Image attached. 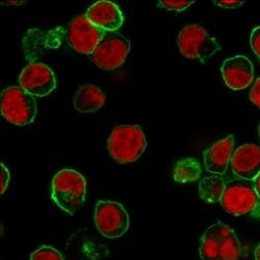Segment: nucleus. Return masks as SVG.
<instances>
[{
  "instance_id": "1",
  "label": "nucleus",
  "mask_w": 260,
  "mask_h": 260,
  "mask_svg": "<svg viewBox=\"0 0 260 260\" xmlns=\"http://www.w3.org/2000/svg\"><path fill=\"white\" fill-rule=\"evenodd\" d=\"M199 254L202 260H237L242 255V246L234 230L218 222L204 232Z\"/></svg>"
},
{
  "instance_id": "2",
  "label": "nucleus",
  "mask_w": 260,
  "mask_h": 260,
  "mask_svg": "<svg viewBox=\"0 0 260 260\" xmlns=\"http://www.w3.org/2000/svg\"><path fill=\"white\" fill-rule=\"evenodd\" d=\"M86 181L79 172L64 169L54 175L51 198L63 211L74 214L85 201Z\"/></svg>"
},
{
  "instance_id": "3",
  "label": "nucleus",
  "mask_w": 260,
  "mask_h": 260,
  "mask_svg": "<svg viewBox=\"0 0 260 260\" xmlns=\"http://www.w3.org/2000/svg\"><path fill=\"white\" fill-rule=\"evenodd\" d=\"M147 148V140L139 125H120L114 128L107 142L111 156L119 164L138 160Z\"/></svg>"
},
{
  "instance_id": "4",
  "label": "nucleus",
  "mask_w": 260,
  "mask_h": 260,
  "mask_svg": "<svg viewBox=\"0 0 260 260\" xmlns=\"http://www.w3.org/2000/svg\"><path fill=\"white\" fill-rule=\"evenodd\" d=\"M220 203L225 211L232 215L260 218V198L254 185L247 180L235 178L226 182Z\"/></svg>"
},
{
  "instance_id": "5",
  "label": "nucleus",
  "mask_w": 260,
  "mask_h": 260,
  "mask_svg": "<svg viewBox=\"0 0 260 260\" xmlns=\"http://www.w3.org/2000/svg\"><path fill=\"white\" fill-rule=\"evenodd\" d=\"M0 111L12 124L25 126L32 123L37 117V101L21 86H10L2 93Z\"/></svg>"
},
{
  "instance_id": "6",
  "label": "nucleus",
  "mask_w": 260,
  "mask_h": 260,
  "mask_svg": "<svg viewBox=\"0 0 260 260\" xmlns=\"http://www.w3.org/2000/svg\"><path fill=\"white\" fill-rule=\"evenodd\" d=\"M177 44L182 55L191 59L198 58L203 63L221 50L219 42L198 24L185 26L178 35Z\"/></svg>"
},
{
  "instance_id": "7",
  "label": "nucleus",
  "mask_w": 260,
  "mask_h": 260,
  "mask_svg": "<svg viewBox=\"0 0 260 260\" xmlns=\"http://www.w3.org/2000/svg\"><path fill=\"white\" fill-rule=\"evenodd\" d=\"M130 51V42L117 31H105L96 49L90 54L91 60L103 70H115L124 63Z\"/></svg>"
},
{
  "instance_id": "8",
  "label": "nucleus",
  "mask_w": 260,
  "mask_h": 260,
  "mask_svg": "<svg viewBox=\"0 0 260 260\" xmlns=\"http://www.w3.org/2000/svg\"><path fill=\"white\" fill-rule=\"evenodd\" d=\"M94 221L99 232L107 238H118L129 228V214L116 201H99L95 207Z\"/></svg>"
},
{
  "instance_id": "9",
  "label": "nucleus",
  "mask_w": 260,
  "mask_h": 260,
  "mask_svg": "<svg viewBox=\"0 0 260 260\" xmlns=\"http://www.w3.org/2000/svg\"><path fill=\"white\" fill-rule=\"evenodd\" d=\"M20 86L37 97L49 95L56 88V78L52 69L43 62H31L22 70L19 77Z\"/></svg>"
},
{
  "instance_id": "10",
  "label": "nucleus",
  "mask_w": 260,
  "mask_h": 260,
  "mask_svg": "<svg viewBox=\"0 0 260 260\" xmlns=\"http://www.w3.org/2000/svg\"><path fill=\"white\" fill-rule=\"evenodd\" d=\"M105 31L92 24L84 16L74 18L68 27L69 45L77 52L92 54Z\"/></svg>"
},
{
  "instance_id": "11",
  "label": "nucleus",
  "mask_w": 260,
  "mask_h": 260,
  "mask_svg": "<svg viewBox=\"0 0 260 260\" xmlns=\"http://www.w3.org/2000/svg\"><path fill=\"white\" fill-rule=\"evenodd\" d=\"M230 165L237 178L254 181L260 173V147L253 144L238 147L233 152Z\"/></svg>"
},
{
  "instance_id": "12",
  "label": "nucleus",
  "mask_w": 260,
  "mask_h": 260,
  "mask_svg": "<svg viewBox=\"0 0 260 260\" xmlns=\"http://www.w3.org/2000/svg\"><path fill=\"white\" fill-rule=\"evenodd\" d=\"M221 72L228 88L235 91L248 88L254 78L253 63L244 55L227 58L222 64Z\"/></svg>"
},
{
  "instance_id": "13",
  "label": "nucleus",
  "mask_w": 260,
  "mask_h": 260,
  "mask_svg": "<svg viewBox=\"0 0 260 260\" xmlns=\"http://www.w3.org/2000/svg\"><path fill=\"white\" fill-rule=\"evenodd\" d=\"M85 17L92 24L103 31H117L124 22L120 8L107 0H100L92 5L86 11Z\"/></svg>"
},
{
  "instance_id": "14",
  "label": "nucleus",
  "mask_w": 260,
  "mask_h": 260,
  "mask_svg": "<svg viewBox=\"0 0 260 260\" xmlns=\"http://www.w3.org/2000/svg\"><path fill=\"white\" fill-rule=\"evenodd\" d=\"M234 137L232 135L216 142L204 151L205 169L214 175H224L233 155Z\"/></svg>"
},
{
  "instance_id": "15",
  "label": "nucleus",
  "mask_w": 260,
  "mask_h": 260,
  "mask_svg": "<svg viewBox=\"0 0 260 260\" xmlns=\"http://www.w3.org/2000/svg\"><path fill=\"white\" fill-rule=\"evenodd\" d=\"M105 95L101 89L93 84L80 85L74 97V107L79 113H94L103 106Z\"/></svg>"
},
{
  "instance_id": "16",
  "label": "nucleus",
  "mask_w": 260,
  "mask_h": 260,
  "mask_svg": "<svg viewBox=\"0 0 260 260\" xmlns=\"http://www.w3.org/2000/svg\"><path fill=\"white\" fill-rule=\"evenodd\" d=\"M225 181L219 175L204 177L199 182V196L207 203L220 202L225 189Z\"/></svg>"
},
{
  "instance_id": "17",
  "label": "nucleus",
  "mask_w": 260,
  "mask_h": 260,
  "mask_svg": "<svg viewBox=\"0 0 260 260\" xmlns=\"http://www.w3.org/2000/svg\"><path fill=\"white\" fill-rule=\"evenodd\" d=\"M201 166L196 159L184 158L176 164L173 177L176 182L187 183L197 181L201 177Z\"/></svg>"
},
{
  "instance_id": "18",
  "label": "nucleus",
  "mask_w": 260,
  "mask_h": 260,
  "mask_svg": "<svg viewBox=\"0 0 260 260\" xmlns=\"http://www.w3.org/2000/svg\"><path fill=\"white\" fill-rule=\"evenodd\" d=\"M30 260H63V258L56 249L49 246H42L30 255Z\"/></svg>"
},
{
  "instance_id": "19",
  "label": "nucleus",
  "mask_w": 260,
  "mask_h": 260,
  "mask_svg": "<svg viewBox=\"0 0 260 260\" xmlns=\"http://www.w3.org/2000/svg\"><path fill=\"white\" fill-rule=\"evenodd\" d=\"M194 2H186V0H176V2H172V0H167V2H158L157 7L164 8L168 11H174V12H183L187 8H189Z\"/></svg>"
},
{
  "instance_id": "20",
  "label": "nucleus",
  "mask_w": 260,
  "mask_h": 260,
  "mask_svg": "<svg viewBox=\"0 0 260 260\" xmlns=\"http://www.w3.org/2000/svg\"><path fill=\"white\" fill-rule=\"evenodd\" d=\"M250 45L254 53L260 59V26H257L252 30L250 37Z\"/></svg>"
},
{
  "instance_id": "21",
  "label": "nucleus",
  "mask_w": 260,
  "mask_h": 260,
  "mask_svg": "<svg viewBox=\"0 0 260 260\" xmlns=\"http://www.w3.org/2000/svg\"><path fill=\"white\" fill-rule=\"evenodd\" d=\"M0 168H2V173H0V193H5L6 189L8 188L9 182H10V172L8 168L5 165H0Z\"/></svg>"
},
{
  "instance_id": "22",
  "label": "nucleus",
  "mask_w": 260,
  "mask_h": 260,
  "mask_svg": "<svg viewBox=\"0 0 260 260\" xmlns=\"http://www.w3.org/2000/svg\"><path fill=\"white\" fill-rule=\"evenodd\" d=\"M250 100L258 107L260 108V77L256 80L254 83L253 88L250 92Z\"/></svg>"
},
{
  "instance_id": "23",
  "label": "nucleus",
  "mask_w": 260,
  "mask_h": 260,
  "mask_svg": "<svg viewBox=\"0 0 260 260\" xmlns=\"http://www.w3.org/2000/svg\"><path fill=\"white\" fill-rule=\"evenodd\" d=\"M215 6L223 9H237L242 7L245 2H235V0H224V2H213Z\"/></svg>"
},
{
  "instance_id": "24",
  "label": "nucleus",
  "mask_w": 260,
  "mask_h": 260,
  "mask_svg": "<svg viewBox=\"0 0 260 260\" xmlns=\"http://www.w3.org/2000/svg\"><path fill=\"white\" fill-rule=\"evenodd\" d=\"M254 188H255V190H256V192H257V194H258V197L260 198V173H259V175L256 177V179L254 180Z\"/></svg>"
},
{
  "instance_id": "25",
  "label": "nucleus",
  "mask_w": 260,
  "mask_h": 260,
  "mask_svg": "<svg viewBox=\"0 0 260 260\" xmlns=\"http://www.w3.org/2000/svg\"><path fill=\"white\" fill-rule=\"evenodd\" d=\"M25 4V2H4L2 3V5L4 6H20Z\"/></svg>"
},
{
  "instance_id": "26",
  "label": "nucleus",
  "mask_w": 260,
  "mask_h": 260,
  "mask_svg": "<svg viewBox=\"0 0 260 260\" xmlns=\"http://www.w3.org/2000/svg\"><path fill=\"white\" fill-rule=\"evenodd\" d=\"M255 260H260V244L255 250Z\"/></svg>"
},
{
  "instance_id": "27",
  "label": "nucleus",
  "mask_w": 260,
  "mask_h": 260,
  "mask_svg": "<svg viewBox=\"0 0 260 260\" xmlns=\"http://www.w3.org/2000/svg\"><path fill=\"white\" fill-rule=\"evenodd\" d=\"M258 135H259V139H260V123H259V127H258Z\"/></svg>"
}]
</instances>
